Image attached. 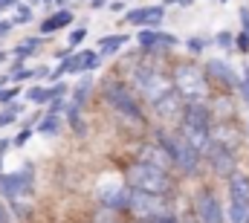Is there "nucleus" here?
Segmentation results:
<instances>
[{
    "label": "nucleus",
    "instance_id": "obj_9",
    "mask_svg": "<svg viewBox=\"0 0 249 223\" xmlns=\"http://www.w3.org/2000/svg\"><path fill=\"white\" fill-rule=\"evenodd\" d=\"M194 215L200 223H223V206L212 188H200L194 197Z\"/></svg>",
    "mask_w": 249,
    "mask_h": 223
},
{
    "label": "nucleus",
    "instance_id": "obj_1",
    "mask_svg": "<svg viewBox=\"0 0 249 223\" xmlns=\"http://www.w3.org/2000/svg\"><path fill=\"white\" fill-rule=\"evenodd\" d=\"M180 133L206 157V151L212 145V111L203 102H188L180 116Z\"/></svg>",
    "mask_w": 249,
    "mask_h": 223
},
{
    "label": "nucleus",
    "instance_id": "obj_7",
    "mask_svg": "<svg viewBox=\"0 0 249 223\" xmlns=\"http://www.w3.org/2000/svg\"><path fill=\"white\" fill-rule=\"evenodd\" d=\"M105 102L113 108V111H119L122 116L127 119H136V122H142V111H139V102H136V96H133V90L122 84V81H113V78H107L105 81Z\"/></svg>",
    "mask_w": 249,
    "mask_h": 223
},
{
    "label": "nucleus",
    "instance_id": "obj_33",
    "mask_svg": "<svg viewBox=\"0 0 249 223\" xmlns=\"http://www.w3.org/2000/svg\"><path fill=\"white\" fill-rule=\"evenodd\" d=\"M9 29H12V23H9V20H0V35H6Z\"/></svg>",
    "mask_w": 249,
    "mask_h": 223
},
{
    "label": "nucleus",
    "instance_id": "obj_4",
    "mask_svg": "<svg viewBox=\"0 0 249 223\" xmlns=\"http://www.w3.org/2000/svg\"><path fill=\"white\" fill-rule=\"evenodd\" d=\"M157 142L171 154V160H174V166L183 168V174H197V168H200V160H203V154L188 142L186 136L177 130V133H157Z\"/></svg>",
    "mask_w": 249,
    "mask_h": 223
},
{
    "label": "nucleus",
    "instance_id": "obj_11",
    "mask_svg": "<svg viewBox=\"0 0 249 223\" xmlns=\"http://www.w3.org/2000/svg\"><path fill=\"white\" fill-rule=\"evenodd\" d=\"M206 75H209V81H217V84L226 87V90H238V87H241V75H238L223 58L206 61Z\"/></svg>",
    "mask_w": 249,
    "mask_h": 223
},
{
    "label": "nucleus",
    "instance_id": "obj_23",
    "mask_svg": "<svg viewBox=\"0 0 249 223\" xmlns=\"http://www.w3.org/2000/svg\"><path fill=\"white\" fill-rule=\"evenodd\" d=\"M29 20H32V9H29V6H18L15 23H29Z\"/></svg>",
    "mask_w": 249,
    "mask_h": 223
},
{
    "label": "nucleus",
    "instance_id": "obj_8",
    "mask_svg": "<svg viewBox=\"0 0 249 223\" xmlns=\"http://www.w3.org/2000/svg\"><path fill=\"white\" fill-rule=\"evenodd\" d=\"M249 221V177L235 171L229 177V223Z\"/></svg>",
    "mask_w": 249,
    "mask_h": 223
},
{
    "label": "nucleus",
    "instance_id": "obj_18",
    "mask_svg": "<svg viewBox=\"0 0 249 223\" xmlns=\"http://www.w3.org/2000/svg\"><path fill=\"white\" fill-rule=\"evenodd\" d=\"M127 44V35H113V38H102L99 44V56H113L116 50H122Z\"/></svg>",
    "mask_w": 249,
    "mask_h": 223
},
{
    "label": "nucleus",
    "instance_id": "obj_19",
    "mask_svg": "<svg viewBox=\"0 0 249 223\" xmlns=\"http://www.w3.org/2000/svg\"><path fill=\"white\" fill-rule=\"evenodd\" d=\"M90 90H93V81H90V78H84V81H81V84L75 87V93H72V105H75V108H81V105L87 102Z\"/></svg>",
    "mask_w": 249,
    "mask_h": 223
},
{
    "label": "nucleus",
    "instance_id": "obj_36",
    "mask_svg": "<svg viewBox=\"0 0 249 223\" xmlns=\"http://www.w3.org/2000/svg\"><path fill=\"white\" fill-rule=\"evenodd\" d=\"M90 3H102V0H90Z\"/></svg>",
    "mask_w": 249,
    "mask_h": 223
},
{
    "label": "nucleus",
    "instance_id": "obj_6",
    "mask_svg": "<svg viewBox=\"0 0 249 223\" xmlns=\"http://www.w3.org/2000/svg\"><path fill=\"white\" fill-rule=\"evenodd\" d=\"M127 209L139 218V221H160L165 215H171V203L168 197H160V194H145V191H133L130 188V200H127Z\"/></svg>",
    "mask_w": 249,
    "mask_h": 223
},
{
    "label": "nucleus",
    "instance_id": "obj_31",
    "mask_svg": "<svg viewBox=\"0 0 249 223\" xmlns=\"http://www.w3.org/2000/svg\"><path fill=\"white\" fill-rule=\"evenodd\" d=\"M15 96H18V90H3V93H0V102H12Z\"/></svg>",
    "mask_w": 249,
    "mask_h": 223
},
{
    "label": "nucleus",
    "instance_id": "obj_16",
    "mask_svg": "<svg viewBox=\"0 0 249 223\" xmlns=\"http://www.w3.org/2000/svg\"><path fill=\"white\" fill-rule=\"evenodd\" d=\"M136 41H139L145 50H151V47H174V44H177V38H174L171 32H157V29H142V32L136 35Z\"/></svg>",
    "mask_w": 249,
    "mask_h": 223
},
{
    "label": "nucleus",
    "instance_id": "obj_25",
    "mask_svg": "<svg viewBox=\"0 0 249 223\" xmlns=\"http://www.w3.org/2000/svg\"><path fill=\"white\" fill-rule=\"evenodd\" d=\"M217 47H223V50H229L232 44H235V38H232V32H217Z\"/></svg>",
    "mask_w": 249,
    "mask_h": 223
},
{
    "label": "nucleus",
    "instance_id": "obj_32",
    "mask_svg": "<svg viewBox=\"0 0 249 223\" xmlns=\"http://www.w3.org/2000/svg\"><path fill=\"white\" fill-rule=\"evenodd\" d=\"M9 221H12V218H9V209L0 203V223H9Z\"/></svg>",
    "mask_w": 249,
    "mask_h": 223
},
{
    "label": "nucleus",
    "instance_id": "obj_24",
    "mask_svg": "<svg viewBox=\"0 0 249 223\" xmlns=\"http://www.w3.org/2000/svg\"><path fill=\"white\" fill-rule=\"evenodd\" d=\"M238 90H241V99L249 105V67H244V78H241V87Z\"/></svg>",
    "mask_w": 249,
    "mask_h": 223
},
{
    "label": "nucleus",
    "instance_id": "obj_3",
    "mask_svg": "<svg viewBox=\"0 0 249 223\" xmlns=\"http://www.w3.org/2000/svg\"><path fill=\"white\" fill-rule=\"evenodd\" d=\"M127 183L133 191H145V194H160V197H168L174 183L168 177L165 168L148 166V163H133L127 171Z\"/></svg>",
    "mask_w": 249,
    "mask_h": 223
},
{
    "label": "nucleus",
    "instance_id": "obj_37",
    "mask_svg": "<svg viewBox=\"0 0 249 223\" xmlns=\"http://www.w3.org/2000/svg\"><path fill=\"white\" fill-rule=\"evenodd\" d=\"M247 223H249V221H247Z\"/></svg>",
    "mask_w": 249,
    "mask_h": 223
},
{
    "label": "nucleus",
    "instance_id": "obj_27",
    "mask_svg": "<svg viewBox=\"0 0 249 223\" xmlns=\"http://www.w3.org/2000/svg\"><path fill=\"white\" fill-rule=\"evenodd\" d=\"M235 47H238L241 53H249V35H247V32H238V38H235Z\"/></svg>",
    "mask_w": 249,
    "mask_h": 223
},
{
    "label": "nucleus",
    "instance_id": "obj_17",
    "mask_svg": "<svg viewBox=\"0 0 249 223\" xmlns=\"http://www.w3.org/2000/svg\"><path fill=\"white\" fill-rule=\"evenodd\" d=\"M70 23H72V12H70V9H61V12L50 15L47 20H41V35L58 32V29H64V26H70Z\"/></svg>",
    "mask_w": 249,
    "mask_h": 223
},
{
    "label": "nucleus",
    "instance_id": "obj_14",
    "mask_svg": "<svg viewBox=\"0 0 249 223\" xmlns=\"http://www.w3.org/2000/svg\"><path fill=\"white\" fill-rule=\"evenodd\" d=\"M154 111L160 119H180L183 111H186V105H183V96L177 93V90H171L165 99H160L157 105H154Z\"/></svg>",
    "mask_w": 249,
    "mask_h": 223
},
{
    "label": "nucleus",
    "instance_id": "obj_22",
    "mask_svg": "<svg viewBox=\"0 0 249 223\" xmlns=\"http://www.w3.org/2000/svg\"><path fill=\"white\" fill-rule=\"evenodd\" d=\"M29 102H50V90H44V87H32L29 90Z\"/></svg>",
    "mask_w": 249,
    "mask_h": 223
},
{
    "label": "nucleus",
    "instance_id": "obj_2",
    "mask_svg": "<svg viewBox=\"0 0 249 223\" xmlns=\"http://www.w3.org/2000/svg\"><path fill=\"white\" fill-rule=\"evenodd\" d=\"M174 90L186 99V102H203L206 93H209V75L203 67H197L194 61H180L174 67Z\"/></svg>",
    "mask_w": 249,
    "mask_h": 223
},
{
    "label": "nucleus",
    "instance_id": "obj_35",
    "mask_svg": "<svg viewBox=\"0 0 249 223\" xmlns=\"http://www.w3.org/2000/svg\"><path fill=\"white\" fill-rule=\"evenodd\" d=\"M180 3H183V6H188V3H191V0H180Z\"/></svg>",
    "mask_w": 249,
    "mask_h": 223
},
{
    "label": "nucleus",
    "instance_id": "obj_30",
    "mask_svg": "<svg viewBox=\"0 0 249 223\" xmlns=\"http://www.w3.org/2000/svg\"><path fill=\"white\" fill-rule=\"evenodd\" d=\"M29 133H32V130H29V128H26V130H20V133H18V136H15V145H23V142H26V139H29Z\"/></svg>",
    "mask_w": 249,
    "mask_h": 223
},
{
    "label": "nucleus",
    "instance_id": "obj_21",
    "mask_svg": "<svg viewBox=\"0 0 249 223\" xmlns=\"http://www.w3.org/2000/svg\"><path fill=\"white\" fill-rule=\"evenodd\" d=\"M38 47H41V38H32V41H26V44H20V47L15 50V56H18L20 61H23V58L29 56V53H35Z\"/></svg>",
    "mask_w": 249,
    "mask_h": 223
},
{
    "label": "nucleus",
    "instance_id": "obj_15",
    "mask_svg": "<svg viewBox=\"0 0 249 223\" xmlns=\"http://www.w3.org/2000/svg\"><path fill=\"white\" fill-rule=\"evenodd\" d=\"M29 188V174H6V177H0V191L6 194V197H20L23 191Z\"/></svg>",
    "mask_w": 249,
    "mask_h": 223
},
{
    "label": "nucleus",
    "instance_id": "obj_34",
    "mask_svg": "<svg viewBox=\"0 0 249 223\" xmlns=\"http://www.w3.org/2000/svg\"><path fill=\"white\" fill-rule=\"evenodd\" d=\"M154 223H177V218L174 215H165V218H160V221H154Z\"/></svg>",
    "mask_w": 249,
    "mask_h": 223
},
{
    "label": "nucleus",
    "instance_id": "obj_29",
    "mask_svg": "<svg viewBox=\"0 0 249 223\" xmlns=\"http://www.w3.org/2000/svg\"><path fill=\"white\" fill-rule=\"evenodd\" d=\"M241 23H244V29H241V32H247V35H249V6H241Z\"/></svg>",
    "mask_w": 249,
    "mask_h": 223
},
{
    "label": "nucleus",
    "instance_id": "obj_26",
    "mask_svg": "<svg viewBox=\"0 0 249 223\" xmlns=\"http://www.w3.org/2000/svg\"><path fill=\"white\" fill-rule=\"evenodd\" d=\"M84 35H87V29H84V26H78V29L70 35V47H78V44L84 41Z\"/></svg>",
    "mask_w": 249,
    "mask_h": 223
},
{
    "label": "nucleus",
    "instance_id": "obj_13",
    "mask_svg": "<svg viewBox=\"0 0 249 223\" xmlns=\"http://www.w3.org/2000/svg\"><path fill=\"white\" fill-rule=\"evenodd\" d=\"M139 163H148V166H157V168H168L174 166V160H171V154L157 142V145H142L139 148Z\"/></svg>",
    "mask_w": 249,
    "mask_h": 223
},
{
    "label": "nucleus",
    "instance_id": "obj_5",
    "mask_svg": "<svg viewBox=\"0 0 249 223\" xmlns=\"http://www.w3.org/2000/svg\"><path fill=\"white\" fill-rule=\"evenodd\" d=\"M133 84H136V90L151 102V105H157L160 99H165L171 90H174V81L171 78H165L160 70H154V67H136L133 70Z\"/></svg>",
    "mask_w": 249,
    "mask_h": 223
},
{
    "label": "nucleus",
    "instance_id": "obj_12",
    "mask_svg": "<svg viewBox=\"0 0 249 223\" xmlns=\"http://www.w3.org/2000/svg\"><path fill=\"white\" fill-rule=\"evenodd\" d=\"M162 18H165V6H142V9H133L124 15V20L133 26H157V23H162Z\"/></svg>",
    "mask_w": 249,
    "mask_h": 223
},
{
    "label": "nucleus",
    "instance_id": "obj_28",
    "mask_svg": "<svg viewBox=\"0 0 249 223\" xmlns=\"http://www.w3.org/2000/svg\"><path fill=\"white\" fill-rule=\"evenodd\" d=\"M188 50L191 53H203L206 50V41L203 38H188Z\"/></svg>",
    "mask_w": 249,
    "mask_h": 223
},
{
    "label": "nucleus",
    "instance_id": "obj_20",
    "mask_svg": "<svg viewBox=\"0 0 249 223\" xmlns=\"http://www.w3.org/2000/svg\"><path fill=\"white\" fill-rule=\"evenodd\" d=\"M58 128H61V122H58L55 116H47V119H41V122H38V133H47V136H55V133H58Z\"/></svg>",
    "mask_w": 249,
    "mask_h": 223
},
{
    "label": "nucleus",
    "instance_id": "obj_10",
    "mask_svg": "<svg viewBox=\"0 0 249 223\" xmlns=\"http://www.w3.org/2000/svg\"><path fill=\"white\" fill-rule=\"evenodd\" d=\"M206 160H209V166L212 171L217 174V177H232L238 168H235V151L232 148H226V145H220V142H214L212 139V145H209V151H206Z\"/></svg>",
    "mask_w": 249,
    "mask_h": 223
}]
</instances>
